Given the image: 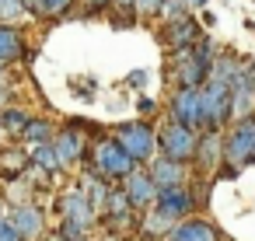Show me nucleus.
Instances as JSON below:
<instances>
[{"mask_svg": "<svg viewBox=\"0 0 255 241\" xmlns=\"http://www.w3.org/2000/svg\"><path fill=\"white\" fill-rule=\"evenodd\" d=\"M213 56H217V49H213V42L206 35L192 49H178L175 53V81H178V88H203Z\"/></svg>", "mask_w": 255, "mask_h": 241, "instance_id": "nucleus-1", "label": "nucleus"}, {"mask_svg": "<svg viewBox=\"0 0 255 241\" xmlns=\"http://www.w3.org/2000/svg\"><path fill=\"white\" fill-rule=\"evenodd\" d=\"M60 213H63L60 238L63 241H84V231L95 224V210H91L84 189H67L60 196Z\"/></svg>", "mask_w": 255, "mask_h": 241, "instance_id": "nucleus-2", "label": "nucleus"}, {"mask_svg": "<svg viewBox=\"0 0 255 241\" xmlns=\"http://www.w3.org/2000/svg\"><path fill=\"white\" fill-rule=\"evenodd\" d=\"M220 161H227L231 168H245L248 161H255V116H245L231 126L220 147Z\"/></svg>", "mask_w": 255, "mask_h": 241, "instance_id": "nucleus-3", "label": "nucleus"}, {"mask_svg": "<svg viewBox=\"0 0 255 241\" xmlns=\"http://www.w3.org/2000/svg\"><path fill=\"white\" fill-rule=\"evenodd\" d=\"M129 157H133V164H140V161H150L154 154H157V143H154V126L150 122H126V126H119L116 129V136H112Z\"/></svg>", "mask_w": 255, "mask_h": 241, "instance_id": "nucleus-4", "label": "nucleus"}, {"mask_svg": "<svg viewBox=\"0 0 255 241\" xmlns=\"http://www.w3.org/2000/svg\"><path fill=\"white\" fill-rule=\"evenodd\" d=\"M154 143H157L161 157H171V161H178V164L192 161V154H196V133L185 129V126H178V122H164V126L154 133Z\"/></svg>", "mask_w": 255, "mask_h": 241, "instance_id": "nucleus-5", "label": "nucleus"}, {"mask_svg": "<svg viewBox=\"0 0 255 241\" xmlns=\"http://www.w3.org/2000/svg\"><path fill=\"white\" fill-rule=\"evenodd\" d=\"M199 102H203V129H220L231 122V88L203 81Z\"/></svg>", "mask_w": 255, "mask_h": 241, "instance_id": "nucleus-6", "label": "nucleus"}, {"mask_svg": "<svg viewBox=\"0 0 255 241\" xmlns=\"http://www.w3.org/2000/svg\"><path fill=\"white\" fill-rule=\"evenodd\" d=\"M255 112V63L238 60L234 81H231V119H245Z\"/></svg>", "mask_w": 255, "mask_h": 241, "instance_id": "nucleus-7", "label": "nucleus"}, {"mask_svg": "<svg viewBox=\"0 0 255 241\" xmlns=\"http://www.w3.org/2000/svg\"><path fill=\"white\" fill-rule=\"evenodd\" d=\"M95 171L102 175V178H126L129 171H136V164H133V157L112 140V136H105V140H98L95 143Z\"/></svg>", "mask_w": 255, "mask_h": 241, "instance_id": "nucleus-8", "label": "nucleus"}, {"mask_svg": "<svg viewBox=\"0 0 255 241\" xmlns=\"http://www.w3.org/2000/svg\"><path fill=\"white\" fill-rule=\"evenodd\" d=\"M192 206H196V199H192V192H189L185 185L157 189V196H154V203H150V210H154V213H161V217H164V220H171V224L185 220V217L192 213Z\"/></svg>", "mask_w": 255, "mask_h": 241, "instance_id": "nucleus-9", "label": "nucleus"}, {"mask_svg": "<svg viewBox=\"0 0 255 241\" xmlns=\"http://www.w3.org/2000/svg\"><path fill=\"white\" fill-rule=\"evenodd\" d=\"M171 122L185 126V129H203V102H199V88H178L171 95Z\"/></svg>", "mask_w": 255, "mask_h": 241, "instance_id": "nucleus-10", "label": "nucleus"}, {"mask_svg": "<svg viewBox=\"0 0 255 241\" xmlns=\"http://www.w3.org/2000/svg\"><path fill=\"white\" fill-rule=\"evenodd\" d=\"M49 143H53V154H56L60 168H74L77 161H84V136L74 126H67L63 133H56Z\"/></svg>", "mask_w": 255, "mask_h": 241, "instance_id": "nucleus-11", "label": "nucleus"}, {"mask_svg": "<svg viewBox=\"0 0 255 241\" xmlns=\"http://www.w3.org/2000/svg\"><path fill=\"white\" fill-rule=\"evenodd\" d=\"M147 178L154 182V189H175V185H185L189 175H185V164L154 154V157H150V171H147Z\"/></svg>", "mask_w": 255, "mask_h": 241, "instance_id": "nucleus-12", "label": "nucleus"}, {"mask_svg": "<svg viewBox=\"0 0 255 241\" xmlns=\"http://www.w3.org/2000/svg\"><path fill=\"white\" fill-rule=\"evenodd\" d=\"M7 220L14 224V231H18L25 241H28V238H42V231H46V217H42V210H39L35 203H18Z\"/></svg>", "mask_w": 255, "mask_h": 241, "instance_id": "nucleus-13", "label": "nucleus"}, {"mask_svg": "<svg viewBox=\"0 0 255 241\" xmlns=\"http://www.w3.org/2000/svg\"><path fill=\"white\" fill-rule=\"evenodd\" d=\"M164 241H220V234H217V227H213L210 220L185 217V220H178V224L164 234Z\"/></svg>", "mask_w": 255, "mask_h": 241, "instance_id": "nucleus-14", "label": "nucleus"}, {"mask_svg": "<svg viewBox=\"0 0 255 241\" xmlns=\"http://www.w3.org/2000/svg\"><path fill=\"white\" fill-rule=\"evenodd\" d=\"M123 192H126V199H129L133 210H150V203H154V196H157V189H154V182L147 178V171H129V175L123 178Z\"/></svg>", "mask_w": 255, "mask_h": 241, "instance_id": "nucleus-15", "label": "nucleus"}, {"mask_svg": "<svg viewBox=\"0 0 255 241\" xmlns=\"http://www.w3.org/2000/svg\"><path fill=\"white\" fill-rule=\"evenodd\" d=\"M220 147H224V136H220V129H203V136H196V161H199V168H217L220 164Z\"/></svg>", "mask_w": 255, "mask_h": 241, "instance_id": "nucleus-16", "label": "nucleus"}, {"mask_svg": "<svg viewBox=\"0 0 255 241\" xmlns=\"http://www.w3.org/2000/svg\"><path fill=\"white\" fill-rule=\"evenodd\" d=\"M164 39H168V46L178 53V49H192V46L203 39V32H199V25H196L192 18H182V21H171V25H168Z\"/></svg>", "mask_w": 255, "mask_h": 241, "instance_id": "nucleus-17", "label": "nucleus"}, {"mask_svg": "<svg viewBox=\"0 0 255 241\" xmlns=\"http://www.w3.org/2000/svg\"><path fill=\"white\" fill-rule=\"evenodd\" d=\"M25 56V39L14 25H0V70Z\"/></svg>", "mask_w": 255, "mask_h": 241, "instance_id": "nucleus-18", "label": "nucleus"}, {"mask_svg": "<svg viewBox=\"0 0 255 241\" xmlns=\"http://www.w3.org/2000/svg\"><path fill=\"white\" fill-rule=\"evenodd\" d=\"M102 210L109 213V224H112V227H116V224H119V227H129V213H133V206H129V199H126L123 189H109Z\"/></svg>", "mask_w": 255, "mask_h": 241, "instance_id": "nucleus-19", "label": "nucleus"}, {"mask_svg": "<svg viewBox=\"0 0 255 241\" xmlns=\"http://www.w3.org/2000/svg\"><path fill=\"white\" fill-rule=\"evenodd\" d=\"M25 14H39V18H60L74 7V0H21Z\"/></svg>", "mask_w": 255, "mask_h": 241, "instance_id": "nucleus-20", "label": "nucleus"}, {"mask_svg": "<svg viewBox=\"0 0 255 241\" xmlns=\"http://www.w3.org/2000/svg\"><path fill=\"white\" fill-rule=\"evenodd\" d=\"M28 157L49 175V171H60V161H56V154H53V143H32L28 147Z\"/></svg>", "mask_w": 255, "mask_h": 241, "instance_id": "nucleus-21", "label": "nucleus"}, {"mask_svg": "<svg viewBox=\"0 0 255 241\" xmlns=\"http://www.w3.org/2000/svg\"><path fill=\"white\" fill-rule=\"evenodd\" d=\"M28 112H21V109H0V129H7V133H18L21 136V129L28 126Z\"/></svg>", "mask_w": 255, "mask_h": 241, "instance_id": "nucleus-22", "label": "nucleus"}, {"mask_svg": "<svg viewBox=\"0 0 255 241\" xmlns=\"http://www.w3.org/2000/svg\"><path fill=\"white\" fill-rule=\"evenodd\" d=\"M21 136H25L28 143H49V140H53V129H49L46 119H28V126L21 129Z\"/></svg>", "mask_w": 255, "mask_h": 241, "instance_id": "nucleus-23", "label": "nucleus"}, {"mask_svg": "<svg viewBox=\"0 0 255 241\" xmlns=\"http://www.w3.org/2000/svg\"><path fill=\"white\" fill-rule=\"evenodd\" d=\"M171 227H175L171 220H164L161 213L147 210V217H143V234H150V238H164V234H168Z\"/></svg>", "mask_w": 255, "mask_h": 241, "instance_id": "nucleus-24", "label": "nucleus"}, {"mask_svg": "<svg viewBox=\"0 0 255 241\" xmlns=\"http://www.w3.org/2000/svg\"><path fill=\"white\" fill-rule=\"evenodd\" d=\"M157 14L171 25V21H182V18H189V7H185V0H161L157 4Z\"/></svg>", "mask_w": 255, "mask_h": 241, "instance_id": "nucleus-25", "label": "nucleus"}, {"mask_svg": "<svg viewBox=\"0 0 255 241\" xmlns=\"http://www.w3.org/2000/svg\"><path fill=\"white\" fill-rule=\"evenodd\" d=\"M84 196H88V203H91V210L98 213V210L105 206V196H109V189L102 185V178H91V182L84 185Z\"/></svg>", "mask_w": 255, "mask_h": 241, "instance_id": "nucleus-26", "label": "nucleus"}, {"mask_svg": "<svg viewBox=\"0 0 255 241\" xmlns=\"http://www.w3.org/2000/svg\"><path fill=\"white\" fill-rule=\"evenodd\" d=\"M21 14H25L21 0H0V25H14Z\"/></svg>", "mask_w": 255, "mask_h": 241, "instance_id": "nucleus-27", "label": "nucleus"}, {"mask_svg": "<svg viewBox=\"0 0 255 241\" xmlns=\"http://www.w3.org/2000/svg\"><path fill=\"white\" fill-rule=\"evenodd\" d=\"M0 241H25V238L14 231V224H11L7 217H0Z\"/></svg>", "mask_w": 255, "mask_h": 241, "instance_id": "nucleus-28", "label": "nucleus"}, {"mask_svg": "<svg viewBox=\"0 0 255 241\" xmlns=\"http://www.w3.org/2000/svg\"><path fill=\"white\" fill-rule=\"evenodd\" d=\"M157 4L161 0H133V11L136 14H157Z\"/></svg>", "mask_w": 255, "mask_h": 241, "instance_id": "nucleus-29", "label": "nucleus"}, {"mask_svg": "<svg viewBox=\"0 0 255 241\" xmlns=\"http://www.w3.org/2000/svg\"><path fill=\"white\" fill-rule=\"evenodd\" d=\"M7 98H11V81L7 70H0V109H7Z\"/></svg>", "mask_w": 255, "mask_h": 241, "instance_id": "nucleus-30", "label": "nucleus"}, {"mask_svg": "<svg viewBox=\"0 0 255 241\" xmlns=\"http://www.w3.org/2000/svg\"><path fill=\"white\" fill-rule=\"evenodd\" d=\"M129 84H133V88H143V84H147V70H133V74H129Z\"/></svg>", "mask_w": 255, "mask_h": 241, "instance_id": "nucleus-31", "label": "nucleus"}, {"mask_svg": "<svg viewBox=\"0 0 255 241\" xmlns=\"http://www.w3.org/2000/svg\"><path fill=\"white\" fill-rule=\"evenodd\" d=\"M84 4H88V7H95V11H98V7H105V4H109V0H84Z\"/></svg>", "mask_w": 255, "mask_h": 241, "instance_id": "nucleus-32", "label": "nucleus"}, {"mask_svg": "<svg viewBox=\"0 0 255 241\" xmlns=\"http://www.w3.org/2000/svg\"><path fill=\"white\" fill-rule=\"evenodd\" d=\"M109 4H116V7H133V0H109Z\"/></svg>", "mask_w": 255, "mask_h": 241, "instance_id": "nucleus-33", "label": "nucleus"}, {"mask_svg": "<svg viewBox=\"0 0 255 241\" xmlns=\"http://www.w3.org/2000/svg\"><path fill=\"white\" fill-rule=\"evenodd\" d=\"M56 241H63V238H56Z\"/></svg>", "mask_w": 255, "mask_h": 241, "instance_id": "nucleus-34", "label": "nucleus"}, {"mask_svg": "<svg viewBox=\"0 0 255 241\" xmlns=\"http://www.w3.org/2000/svg\"><path fill=\"white\" fill-rule=\"evenodd\" d=\"M0 217H4V213H0Z\"/></svg>", "mask_w": 255, "mask_h": 241, "instance_id": "nucleus-35", "label": "nucleus"}]
</instances>
